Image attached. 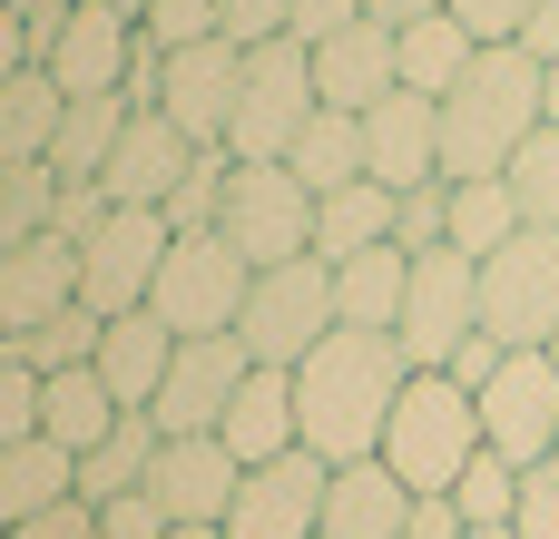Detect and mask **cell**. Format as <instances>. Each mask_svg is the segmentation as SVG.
Instances as JSON below:
<instances>
[{"mask_svg": "<svg viewBox=\"0 0 559 539\" xmlns=\"http://www.w3.org/2000/svg\"><path fill=\"white\" fill-rule=\"evenodd\" d=\"M481 442H491L511 471H540L559 452V363L550 354H511V363L481 383Z\"/></svg>", "mask_w": 559, "mask_h": 539, "instance_id": "cell-11", "label": "cell"}, {"mask_svg": "<svg viewBox=\"0 0 559 539\" xmlns=\"http://www.w3.org/2000/svg\"><path fill=\"white\" fill-rule=\"evenodd\" d=\"M324 491H334V462L285 452V462L246 471V491H236V511H226V539H314Z\"/></svg>", "mask_w": 559, "mask_h": 539, "instance_id": "cell-14", "label": "cell"}, {"mask_svg": "<svg viewBox=\"0 0 559 539\" xmlns=\"http://www.w3.org/2000/svg\"><path fill=\"white\" fill-rule=\"evenodd\" d=\"M177 520L157 511V491H128V501H98V539H167Z\"/></svg>", "mask_w": 559, "mask_h": 539, "instance_id": "cell-44", "label": "cell"}, {"mask_svg": "<svg viewBox=\"0 0 559 539\" xmlns=\"http://www.w3.org/2000/svg\"><path fill=\"white\" fill-rule=\"evenodd\" d=\"M314 108H324V98H314V49H305V39L246 49V88H236V128H226L236 167H285V147L305 137Z\"/></svg>", "mask_w": 559, "mask_h": 539, "instance_id": "cell-5", "label": "cell"}, {"mask_svg": "<svg viewBox=\"0 0 559 539\" xmlns=\"http://www.w3.org/2000/svg\"><path fill=\"white\" fill-rule=\"evenodd\" d=\"M236 88H246V49H236V39H197V49L167 59L157 108L177 118L187 147H226V128H236Z\"/></svg>", "mask_w": 559, "mask_h": 539, "instance_id": "cell-13", "label": "cell"}, {"mask_svg": "<svg viewBox=\"0 0 559 539\" xmlns=\"http://www.w3.org/2000/svg\"><path fill=\"white\" fill-rule=\"evenodd\" d=\"M39 403H49V373H29L20 354H0V452L39 442Z\"/></svg>", "mask_w": 559, "mask_h": 539, "instance_id": "cell-41", "label": "cell"}, {"mask_svg": "<svg viewBox=\"0 0 559 539\" xmlns=\"http://www.w3.org/2000/svg\"><path fill=\"white\" fill-rule=\"evenodd\" d=\"M511 539H559V452L540 471H521V511H511Z\"/></svg>", "mask_w": 559, "mask_h": 539, "instance_id": "cell-42", "label": "cell"}, {"mask_svg": "<svg viewBox=\"0 0 559 539\" xmlns=\"http://www.w3.org/2000/svg\"><path fill=\"white\" fill-rule=\"evenodd\" d=\"M216 442L236 452V471H265V462H285V452H305V432H295V373L255 363V373L236 383V403H226Z\"/></svg>", "mask_w": 559, "mask_h": 539, "instance_id": "cell-21", "label": "cell"}, {"mask_svg": "<svg viewBox=\"0 0 559 539\" xmlns=\"http://www.w3.org/2000/svg\"><path fill=\"white\" fill-rule=\"evenodd\" d=\"M98 334H108V314H88V304H69V314H49V324H29L10 354L29 363V373H79V363H98Z\"/></svg>", "mask_w": 559, "mask_h": 539, "instance_id": "cell-34", "label": "cell"}, {"mask_svg": "<svg viewBox=\"0 0 559 539\" xmlns=\"http://www.w3.org/2000/svg\"><path fill=\"white\" fill-rule=\"evenodd\" d=\"M403 383H413V363H403L393 334H324L295 363V432H305V452L334 462V471L344 462H373Z\"/></svg>", "mask_w": 559, "mask_h": 539, "instance_id": "cell-1", "label": "cell"}, {"mask_svg": "<svg viewBox=\"0 0 559 539\" xmlns=\"http://www.w3.org/2000/svg\"><path fill=\"white\" fill-rule=\"evenodd\" d=\"M403 539H462V511H452V491H423V501H413V520H403Z\"/></svg>", "mask_w": 559, "mask_h": 539, "instance_id": "cell-49", "label": "cell"}, {"mask_svg": "<svg viewBox=\"0 0 559 539\" xmlns=\"http://www.w3.org/2000/svg\"><path fill=\"white\" fill-rule=\"evenodd\" d=\"M472 59H481V49H472V29H462L452 10L403 29V88H423V98H452V88L472 79Z\"/></svg>", "mask_w": 559, "mask_h": 539, "instance_id": "cell-31", "label": "cell"}, {"mask_svg": "<svg viewBox=\"0 0 559 539\" xmlns=\"http://www.w3.org/2000/svg\"><path fill=\"white\" fill-rule=\"evenodd\" d=\"M246 285H255V265H246L226 236H177L167 265H157V285H147V314H157L177 344H197V334H236Z\"/></svg>", "mask_w": 559, "mask_h": 539, "instance_id": "cell-6", "label": "cell"}, {"mask_svg": "<svg viewBox=\"0 0 559 539\" xmlns=\"http://www.w3.org/2000/svg\"><path fill=\"white\" fill-rule=\"evenodd\" d=\"M285 167H295L314 196L364 187V177H373V167H364V118H354V108H314V118H305V137L285 147Z\"/></svg>", "mask_w": 559, "mask_h": 539, "instance_id": "cell-28", "label": "cell"}, {"mask_svg": "<svg viewBox=\"0 0 559 539\" xmlns=\"http://www.w3.org/2000/svg\"><path fill=\"white\" fill-rule=\"evenodd\" d=\"M167 539H226V530H167Z\"/></svg>", "mask_w": 559, "mask_h": 539, "instance_id": "cell-53", "label": "cell"}, {"mask_svg": "<svg viewBox=\"0 0 559 539\" xmlns=\"http://www.w3.org/2000/svg\"><path fill=\"white\" fill-rule=\"evenodd\" d=\"M550 363H559V334H550Z\"/></svg>", "mask_w": 559, "mask_h": 539, "instance_id": "cell-55", "label": "cell"}, {"mask_svg": "<svg viewBox=\"0 0 559 539\" xmlns=\"http://www.w3.org/2000/svg\"><path fill=\"white\" fill-rule=\"evenodd\" d=\"M167 363H177V334L138 304V314H118L108 334H98V383L118 393V412H147L157 403V383H167Z\"/></svg>", "mask_w": 559, "mask_h": 539, "instance_id": "cell-23", "label": "cell"}, {"mask_svg": "<svg viewBox=\"0 0 559 539\" xmlns=\"http://www.w3.org/2000/svg\"><path fill=\"white\" fill-rule=\"evenodd\" d=\"M39 432L59 442V452H98L108 432H118V393L98 383V363H79V373H49V403H39Z\"/></svg>", "mask_w": 559, "mask_h": 539, "instance_id": "cell-29", "label": "cell"}, {"mask_svg": "<svg viewBox=\"0 0 559 539\" xmlns=\"http://www.w3.org/2000/svg\"><path fill=\"white\" fill-rule=\"evenodd\" d=\"M501 363H511V344H491V334H472V344H462V354H452V363H442V373H452V383H462V393H472V403H481V383H491V373H501Z\"/></svg>", "mask_w": 559, "mask_h": 539, "instance_id": "cell-48", "label": "cell"}, {"mask_svg": "<svg viewBox=\"0 0 559 539\" xmlns=\"http://www.w3.org/2000/svg\"><path fill=\"white\" fill-rule=\"evenodd\" d=\"M187 167H197V147L177 137V118L167 108H128V137L108 147L98 187H108V206H167Z\"/></svg>", "mask_w": 559, "mask_h": 539, "instance_id": "cell-18", "label": "cell"}, {"mask_svg": "<svg viewBox=\"0 0 559 539\" xmlns=\"http://www.w3.org/2000/svg\"><path fill=\"white\" fill-rule=\"evenodd\" d=\"M403 88V29H383V20H354L344 39H324L314 49V98L324 108H373V98H393Z\"/></svg>", "mask_w": 559, "mask_h": 539, "instance_id": "cell-19", "label": "cell"}, {"mask_svg": "<svg viewBox=\"0 0 559 539\" xmlns=\"http://www.w3.org/2000/svg\"><path fill=\"white\" fill-rule=\"evenodd\" d=\"M147 491H157V511H167L177 530H226V511H236L246 471H236V452H226L216 432H197V442H167V452H157Z\"/></svg>", "mask_w": 559, "mask_h": 539, "instance_id": "cell-17", "label": "cell"}, {"mask_svg": "<svg viewBox=\"0 0 559 539\" xmlns=\"http://www.w3.org/2000/svg\"><path fill=\"white\" fill-rule=\"evenodd\" d=\"M481 334L511 354H550L559 334V226H521L481 265Z\"/></svg>", "mask_w": 559, "mask_h": 539, "instance_id": "cell-7", "label": "cell"}, {"mask_svg": "<svg viewBox=\"0 0 559 539\" xmlns=\"http://www.w3.org/2000/svg\"><path fill=\"white\" fill-rule=\"evenodd\" d=\"M226 177H236V147H197V167L177 177V196L157 206L177 236H216V216H226Z\"/></svg>", "mask_w": 559, "mask_h": 539, "instance_id": "cell-35", "label": "cell"}, {"mask_svg": "<svg viewBox=\"0 0 559 539\" xmlns=\"http://www.w3.org/2000/svg\"><path fill=\"white\" fill-rule=\"evenodd\" d=\"M246 373H255V354H246L236 334H197V344H177V363H167V383H157V403H147V412H157V432H167V442L216 432Z\"/></svg>", "mask_w": 559, "mask_h": 539, "instance_id": "cell-12", "label": "cell"}, {"mask_svg": "<svg viewBox=\"0 0 559 539\" xmlns=\"http://www.w3.org/2000/svg\"><path fill=\"white\" fill-rule=\"evenodd\" d=\"M138 39H147L157 59H177V49H197V39H226V0H147Z\"/></svg>", "mask_w": 559, "mask_h": 539, "instance_id": "cell-38", "label": "cell"}, {"mask_svg": "<svg viewBox=\"0 0 559 539\" xmlns=\"http://www.w3.org/2000/svg\"><path fill=\"white\" fill-rule=\"evenodd\" d=\"M403 295H413V255H403V245H373V255L334 265V314H344V334H393V324H403Z\"/></svg>", "mask_w": 559, "mask_h": 539, "instance_id": "cell-24", "label": "cell"}, {"mask_svg": "<svg viewBox=\"0 0 559 539\" xmlns=\"http://www.w3.org/2000/svg\"><path fill=\"white\" fill-rule=\"evenodd\" d=\"M364 10H373V20H383V29H413V20H442V10H452V0H364Z\"/></svg>", "mask_w": 559, "mask_h": 539, "instance_id": "cell-51", "label": "cell"}, {"mask_svg": "<svg viewBox=\"0 0 559 539\" xmlns=\"http://www.w3.org/2000/svg\"><path fill=\"white\" fill-rule=\"evenodd\" d=\"M285 20H295V0H226V39H236V49L285 39Z\"/></svg>", "mask_w": 559, "mask_h": 539, "instance_id": "cell-46", "label": "cell"}, {"mask_svg": "<svg viewBox=\"0 0 559 539\" xmlns=\"http://www.w3.org/2000/svg\"><path fill=\"white\" fill-rule=\"evenodd\" d=\"M69 491H79V452H59L49 432H39V442H10V452H0V530H20V520L59 511Z\"/></svg>", "mask_w": 559, "mask_h": 539, "instance_id": "cell-25", "label": "cell"}, {"mask_svg": "<svg viewBox=\"0 0 559 539\" xmlns=\"http://www.w3.org/2000/svg\"><path fill=\"white\" fill-rule=\"evenodd\" d=\"M452 20L472 29V49H511L521 20H531V0H452Z\"/></svg>", "mask_w": 559, "mask_h": 539, "instance_id": "cell-43", "label": "cell"}, {"mask_svg": "<svg viewBox=\"0 0 559 539\" xmlns=\"http://www.w3.org/2000/svg\"><path fill=\"white\" fill-rule=\"evenodd\" d=\"M49 206H59V167H0V255L49 236Z\"/></svg>", "mask_w": 559, "mask_h": 539, "instance_id": "cell-36", "label": "cell"}, {"mask_svg": "<svg viewBox=\"0 0 559 539\" xmlns=\"http://www.w3.org/2000/svg\"><path fill=\"white\" fill-rule=\"evenodd\" d=\"M462 539H511V530H462Z\"/></svg>", "mask_w": 559, "mask_h": 539, "instance_id": "cell-54", "label": "cell"}, {"mask_svg": "<svg viewBox=\"0 0 559 539\" xmlns=\"http://www.w3.org/2000/svg\"><path fill=\"white\" fill-rule=\"evenodd\" d=\"M452 511H462V530H511V511H521V471H511L501 452H481V462L452 481Z\"/></svg>", "mask_w": 559, "mask_h": 539, "instance_id": "cell-37", "label": "cell"}, {"mask_svg": "<svg viewBox=\"0 0 559 539\" xmlns=\"http://www.w3.org/2000/svg\"><path fill=\"white\" fill-rule=\"evenodd\" d=\"M511 49H531V59L550 69V59H559V0H531V20H521V39H511Z\"/></svg>", "mask_w": 559, "mask_h": 539, "instance_id": "cell-50", "label": "cell"}, {"mask_svg": "<svg viewBox=\"0 0 559 539\" xmlns=\"http://www.w3.org/2000/svg\"><path fill=\"white\" fill-rule=\"evenodd\" d=\"M157 452H167L157 412H118V432H108V442L79 462V501H128V491H147Z\"/></svg>", "mask_w": 559, "mask_h": 539, "instance_id": "cell-30", "label": "cell"}, {"mask_svg": "<svg viewBox=\"0 0 559 539\" xmlns=\"http://www.w3.org/2000/svg\"><path fill=\"white\" fill-rule=\"evenodd\" d=\"M128 59H138V20H118L108 0H79L69 20H59V39H49V79H59V98H118L128 88Z\"/></svg>", "mask_w": 559, "mask_h": 539, "instance_id": "cell-15", "label": "cell"}, {"mask_svg": "<svg viewBox=\"0 0 559 539\" xmlns=\"http://www.w3.org/2000/svg\"><path fill=\"white\" fill-rule=\"evenodd\" d=\"M481 452H491V442H481V403H472L452 373H413L403 403H393V422H383L393 481H403V491H452Z\"/></svg>", "mask_w": 559, "mask_h": 539, "instance_id": "cell-3", "label": "cell"}, {"mask_svg": "<svg viewBox=\"0 0 559 539\" xmlns=\"http://www.w3.org/2000/svg\"><path fill=\"white\" fill-rule=\"evenodd\" d=\"M354 20H373L364 0H295V20H285V39H305V49H324V39H344Z\"/></svg>", "mask_w": 559, "mask_h": 539, "instance_id": "cell-45", "label": "cell"}, {"mask_svg": "<svg viewBox=\"0 0 559 539\" xmlns=\"http://www.w3.org/2000/svg\"><path fill=\"white\" fill-rule=\"evenodd\" d=\"M0 354H10V344H0Z\"/></svg>", "mask_w": 559, "mask_h": 539, "instance_id": "cell-56", "label": "cell"}, {"mask_svg": "<svg viewBox=\"0 0 559 539\" xmlns=\"http://www.w3.org/2000/svg\"><path fill=\"white\" fill-rule=\"evenodd\" d=\"M511 236H521V196H511V177H472V187H452V245H462L472 265H491Z\"/></svg>", "mask_w": 559, "mask_h": 539, "instance_id": "cell-32", "label": "cell"}, {"mask_svg": "<svg viewBox=\"0 0 559 539\" xmlns=\"http://www.w3.org/2000/svg\"><path fill=\"white\" fill-rule=\"evenodd\" d=\"M59 118H69L59 79H49V69H20V79L0 88V167H49Z\"/></svg>", "mask_w": 559, "mask_h": 539, "instance_id": "cell-27", "label": "cell"}, {"mask_svg": "<svg viewBox=\"0 0 559 539\" xmlns=\"http://www.w3.org/2000/svg\"><path fill=\"white\" fill-rule=\"evenodd\" d=\"M540 128H559V59L540 69Z\"/></svg>", "mask_w": 559, "mask_h": 539, "instance_id": "cell-52", "label": "cell"}, {"mask_svg": "<svg viewBox=\"0 0 559 539\" xmlns=\"http://www.w3.org/2000/svg\"><path fill=\"white\" fill-rule=\"evenodd\" d=\"M373 245H393V187H334V196H314V255L324 265H354V255H373Z\"/></svg>", "mask_w": 559, "mask_h": 539, "instance_id": "cell-26", "label": "cell"}, {"mask_svg": "<svg viewBox=\"0 0 559 539\" xmlns=\"http://www.w3.org/2000/svg\"><path fill=\"white\" fill-rule=\"evenodd\" d=\"M118 137H128V98H69V118H59V147H49V167H59V177H98Z\"/></svg>", "mask_w": 559, "mask_h": 539, "instance_id": "cell-33", "label": "cell"}, {"mask_svg": "<svg viewBox=\"0 0 559 539\" xmlns=\"http://www.w3.org/2000/svg\"><path fill=\"white\" fill-rule=\"evenodd\" d=\"M472 334H481V265H472L462 245L413 255V295H403V324H393L403 363H413V373H442Z\"/></svg>", "mask_w": 559, "mask_h": 539, "instance_id": "cell-9", "label": "cell"}, {"mask_svg": "<svg viewBox=\"0 0 559 539\" xmlns=\"http://www.w3.org/2000/svg\"><path fill=\"white\" fill-rule=\"evenodd\" d=\"M413 501H423V491H403L383 452H373V462H344V471H334V491H324L314 539H403Z\"/></svg>", "mask_w": 559, "mask_h": 539, "instance_id": "cell-22", "label": "cell"}, {"mask_svg": "<svg viewBox=\"0 0 559 539\" xmlns=\"http://www.w3.org/2000/svg\"><path fill=\"white\" fill-rule=\"evenodd\" d=\"M540 137V59L531 49H481L472 79L442 98V187L511 177V157Z\"/></svg>", "mask_w": 559, "mask_h": 539, "instance_id": "cell-2", "label": "cell"}, {"mask_svg": "<svg viewBox=\"0 0 559 539\" xmlns=\"http://www.w3.org/2000/svg\"><path fill=\"white\" fill-rule=\"evenodd\" d=\"M364 167H373V187H432L442 177V98H423V88H393V98H373L364 108Z\"/></svg>", "mask_w": 559, "mask_h": 539, "instance_id": "cell-16", "label": "cell"}, {"mask_svg": "<svg viewBox=\"0 0 559 539\" xmlns=\"http://www.w3.org/2000/svg\"><path fill=\"white\" fill-rule=\"evenodd\" d=\"M511 196H521V226H559V128H540L511 157Z\"/></svg>", "mask_w": 559, "mask_h": 539, "instance_id": "cell-40", "label": "cell"}, {"mask_svg": "<svg viewBox=\"0 0 559 539\" xmlns=\"http://www.w3.org/2000/svg\"><path fill=\"white\" fill-rule=\"evenodd\" d=\"M324 334H344V314H334V265L324 255H295V265H265L255 285H246V314H236V344L255 354V363H275V373H295Z\"/></svg>", "mask_w": 559, "mask_h": 539, "instance_id": "cell-4", "label": "cell"}, {"mask_svg": "<svg viewBox=\"0 0 559 539\" xmlns=\"http://www.w3.org/2000/svg\"><path fill=\"white\" fill-rule=\"evenodd\" d=\"M10 539H98V501H79V491H69L59 511H39V520H20Z\"/></svg>", "mask_w": 559, "mask_h": 539, "instance_id": "cell-47", "label": "cell"}, {"mask_svg": "<svg viewBox=\"0 0 559 539\" xmlns=\"http://www.w3.org/2000/svg\"><path fill=\"white\" fill-rule=\"evenodd\" d=\"M393 245H403V255H442V245H452V187H442V177L393 196Z\"/></svg>", "mask_w": 559, "mask_h": 539, "instance_id": "cell-39", "label": "cell"}, {"mask_svg": "<svg viewBox=\"0 0 559 539\" xmlns=\"http://www.w3.org/2000/svg\"><path fill=\"white\" fill-rule=\"evenodd\" d=\"M167 245H177V226L157 216V206H118L88 245H79V304L88 314H138L147 304V285H157V265H167Z\"/></svg>", "mask_w": 559, "mask_h": 539, "instance_id": "cell-10", "label": "cell"}, {"mask_svg": "<svg viewBox=\"0 0 559 539\" xmlns=\"http://www.w3.org/2000/svg\"><path fill=\"white\" fill-rule=\"evenodd\" d=\"M0 539H10V530H0Z\"/></svg>", "mask_w": 559, "mask_h": 539, "instance_id": "cell-57", "label": "cell"}, {"mask_svg": "<svg viewBox=\"0 0 559 539\" xmlns=\"http://www.w3.org/2000/svg\"><path fill=\"white\" fill-rule=\"evenodd\" d=\"M79 304V245L69 236H29L20 255H0V344H20L29 324Z\"/></svg>", "mask_w": 559, "mask_h": 539, "instance_id": "cell-20", "label": "cell"}, {"mask_svg": "<svg viewBox=\"0 0 559 539\" xmlns=\"http://www.w3.org/2000/svg\"><path fill=\"white\" fill-rule=\"evenodd\" d=\"M216 236H226L255 275H265V265H295V255H314V187H305L295 167H236Z\"/></svg>", "mask_w": 559, "mask_h": 539, "instance_id": "cell-8", "label": "cell"}]
</instances>
